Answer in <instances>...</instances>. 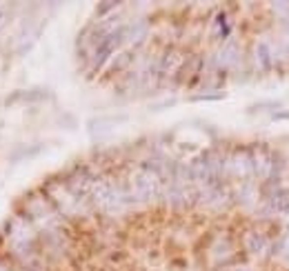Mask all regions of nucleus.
Segmentation results:
<instances>
[{"mask_svg": "<svg viewBox=\"0 0 289 271\" xmlns=\"http://www.w3.org/2000/svg\"><path fill=\"white\" fill-rule=\"evenodd\" d=\"M260 58H263V63H265V67H269V53H267V45H260Z\"/></svg>", "mask_w": 289, "mask_h": 271, "instance_id": "f257e3e1", "label": "nucleus"}]
</instances>
